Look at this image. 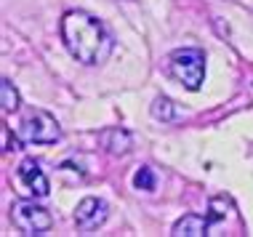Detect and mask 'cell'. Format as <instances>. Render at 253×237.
Wrapping results in <instances>:
<instances>
[{"mask_svg": "<svg viewBox=\"0 0 253 237\" xmlns=\"http://www.w3.org/2000/svg\"><path fill=\"white\" fill-rule=\"evenodd\" d=\"M61 40L80 64H101L109 59L115 40L104 22L85 11H67L61 16Z\"/></svg>", "mask_w": 253, "mask_h": 237, "instance_id": "6da1fadb", "label": "cell"}, {"mask_svg": "<svg viewBox=\"0 0 253 237\" xmlns=\"http://www.w3.org/2000/svg\"><path fill=\"white\" fill-rule=\"evenodd\" d=\"M13 136L22 144H56L61 139V128L56 123V118L48 115L45 110H24L13 120Z\"/></svg>", "mask_w": 253, "mask_h": 237, "instance_id": "7a4b0ae2", "label": "cell"}, {"mask_svg": "<svg viewBox=\"0 0 253 237\" xmlns=\"http://www.w3.org/2000/svg\"><path fill=\"white\" fill-rule=\"evenodd\" d=\"M170 75L184 88L197 91L205 80V53L200 48H181L170 53Z\"/></svg>", "mask_w": 253, "mask_h": 237, "instance_id": "3957f363", "label": "cell"}, {"mask_svg": "<svg viewBox=\"0 0 253 237\" xmlns=\"http://www.w3.org/2000/svg\"><path fill=\"white\" fill-rule=\"evenodd\" d=\"M11 221L22 229L24 235H45L53 224L51 213L45 208L35 205L32 200H16L11 205Z\"/></svg>", "mask_w": 253, "mask_h": 237, "instance_id": "277c9868", "label": "cell"}, {"mask_svg": "<svg viewBox=\"0 0 253 237\" xmlns=\"http://www.w3.org/2000/svg\"><path fill=\"white\" fill-rule=\"evenodd\" d=\"M107 202L99 198H83L75 208V224H78L80 232H93L107 221Z\"/></svg>", "mask_w": 253, "mask_h": 237, "instance_id": "5b68a950", "label": "cell"}, {"mask_svg": "<svg viewBox=\"0 0 253 237\" xmlns=\"http://www.w3.org/2000/svg\"><path fill=\"white\" fill-rule=\"evenodd\" d=\"M16 179H19V184H22L24 192L35 195V198H45V195L51 192L48 179H45V173L40 171V165L32 158L22 160V165H19V171H16Z\"/></svg>", "mask_w": 253, "mask_h": 237, "instance_id": "8992f818", "label": "cell"}, {"mask_svg": "<svg viewBox=\"0 0 253 237\" xmlns=\"http://www.w3.org/2000/svg\"><path fill=\"white\" fill-rule=\"evenodd\" d=\"M208 229H211V219L197 216V213H187L173 224V232L170 235L173 237H205Z\"/></svg>", "mask_w": 253, "mask_h": 237, "instance_id": "52a82bcc", "label": "cell"}, {"mask_svg": "<svg viewBox=\"0 0 253 237\" xmlns=\"http://www.w3.org/2000/svg\"><path fill=\"white\" fill-rule=\"evenodd\" d=\"M101 144H104L107 152H112V155H126L131 150V133L120 131V128H112V131L101 133Z\"/></svg>", "mask_w": 253, "mask_h": 237, "instance_id": "ba28073f", "label": "cell"}, {"mask_svg": "<svg viewBox=\"0 0 253 237\" xmlns=\"http://www.w3.org/2000/svg\"><path fill=\"white\" fill-rule=\"evenodd\" d=\"M0 104H3V112H5V115L16 112L19 107H22V99H19V91L13 88V83H11L8 78H3V80H0Z\"/></svg>", "mask_w": 253, "mask_h": 237, "instance_id": "9c48e42d", "label": "cell"}, {"mask_svg": "<svg viewBox=\"0 0 253 237\" xmlns=\"http://www.w3.org/2000/svg\"><path fill=\"white\" fill-rule=\"evenodd\" d=\"M152 115L157 120H166V123H170V120L176 118V107H173V101L166 99V96H157L152 101Z\"/></svg>", "mask_w": 253, "mask_h": 237, "instance_id": "30bf717a", "label": "cell"}, {"mask_svg": "<svg viewBox=\"0 0 253 237\" xmlns=\"http://www.w3.org/2000/svg\"><path fill=\"white\" fill-rule=\"evenodd\" d=\"M133 187L139 189H144V192H152L155 189V173H152V168L149 165H141L139 171H136V176H133Z\"/></svg>", "mask_w": 253, "mask_h": 237, "instance_id": "8fae6325", "label": "cell"}]
</instances>
